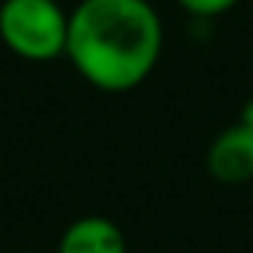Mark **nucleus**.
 Here are the masks:
<instances>
[{"instance_id":"1","label":"nucleus","mask_w":253,"mask_h":253,"mask_svg":"<svg viewBox=\"0 0 253 253\" xmlns=\"http://www.w3.org/2000/svg\"><path fill=\"white\" fill-rule=\"evenodd\" d=\"M164 21L149 0H78L69 9L66 60L101 92H128L152 78Z\"/></svg>"},{"instance_id":"2","label":"nucleus","mask_w":253,"mask_h":253,"mask_svg":"<svg viewBox=\"0 0 253 253\" xmlns=\"http://www.w3.org/2000/svg\"><path fill=\"white\" fill-rule=\"evenodd\" d=\"M0 39L27 63H54L66 57L69 12L57 0H3Z\"/></svg>"},{"instance_id":"3","label":"nucleus","mask_w":253,"mask_h":253,"mask_svg":"<svg viewBox=\"0 0 253 253\" xmlns=\"http://www.w3.org/2000/svg\"><path fill=\"white\" fill-rule=\"evenodd\" d=\"M206 170L220 185H244L253 179V128L235 122L206 149Z\"/></svg>"},{"instance_id":"4","label":"nucleus","mask_w":253,"mask_h":253,"mask_svg":"<svg viewBox=\"0 0 253 253\" xmlns=\"http://www.w3.org/2000/svg\"><path fill=\"white\" fill-rule=\"evenodd\" d=\"M54 253H128V244L110 217L84 214L63 229Z\"/></svg>"},{"instance_id":"5","label":"nucleus","mask_w":253,"mask_h":253,"mask_svg":"<svg viewBox=\"0 0 253 253\" xmlns=\"http://www.w3.org/2000/svg\"><path fill=\"white\" fill-rule=\"evenodd\" d=\"M179 9H185L191 18L197 21H211L217 15H226L229 9H235L241 0H176Z\"/></svg>"},{"instance_id":"6","label":"nucleus","mask_w":253,"mask_h":253,"mask_svg":"<svg viewBox=\"0 0 253 253\" xmlns=\"http://www.w3.org/2000/svg\"><path fill=\"white\" fill-rule=\"evenodd\" d=\"M238 122H241V125H247V128H253V98H250V101H244Z\"/></svg>"},{"instance_id":"7","label":"nucleus","mask_w":253,"mask_h":253,"mask_svg":"<svg viewBox=\"0 0 253 253\" xmlns=\"http://www.w3.org/2000/svg\"><path fill=\"white\" fill-rule=\"evenodd\" d=\"M15 253H36V250H15Z\"/></svg>"}]
</instances>
